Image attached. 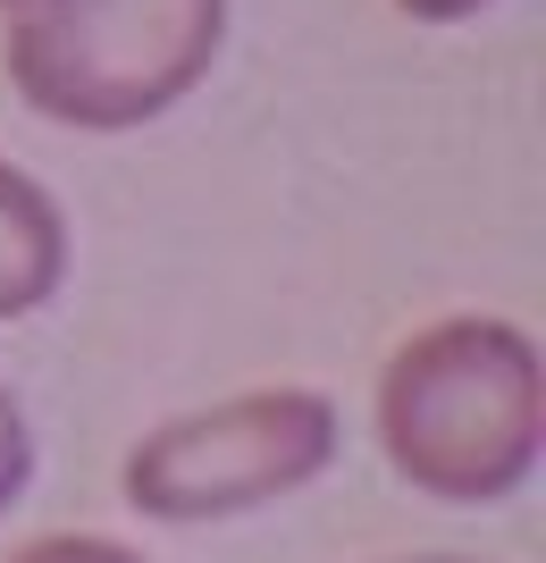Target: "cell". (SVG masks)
I'll return each instance as SVG.
<instances>
[{"label":"cell","instance_id":"obj_1","mask_svg":"<svg viewBox=\"0 0 546 563\" xmlns=\"http://www.w3.org/2000/svg\"><path fill=\"white\" fill-rule=\"evenodd\" d=\"M379 446L437 505H504L546 454V378L522 320H437L379 371Z\"/></svg>","mask_w":546,"mask_h":563},{"label":"cell","instance_id":"obj_2","mask_svg":"<svg viewBox=\"0 0 546 563\" xmlns=\"http://www.w3.org/2000/svg\"><path fill=\"white\" fill-rule=\"evenodd\" d=\"M227 0H18L9 85L34 118L76 135L152 126L219 68Z\"/></svg>","mask_w":546,"mask_h":563},{"label":"cell","instance_id":"obj_3","mask_svg":"<svg viewBox=\"0 0 546 563\" xmlns=\"http://www.w3.org/2000/svg\"><path fill=\"white\" fill-rule=\"evenodd\" d=\"M336 404L320 387H253L211 412H177L126 454V505L143 521H236L311 488L336 463Z\"/></svg>","mask_w":546,"mask_h":563},{"label":"cell","instance_id":"obj_4","mask_svg":"<svg viewBox=\"0 0 546 563\" xmlns=\"http://www.w3.org/2000/svg\"><path fill=\"white\" fill-rule=\"evenodd\" d=\"M59 278H68V219H59L43 177L0 161V320L43 311Z\"/></svg>","mask_w":546,"mask_h":563},{"label":"cell","instance_id":"obj_5","mask_svg":"<svg viewBox=\"0 0 546 563\" xmlns=\"http://www.w3.org/2000/svg\"><path fill=\"white\" fill-rule=\"evenodd\" d=\"M34 488V429H25V404L0 387V514Z\"/></svg>","mask_w":546,"mask_h":563},{"label":"cell","instance_id":"obj_6","mask_svg":"<svg viewBox=\"0 0 546 563\" xmlns=\"http://www.w3.org/2000/svg\"><path fill=\"white\" fill-rule=\"evenodd\" d=\"M18 563H143L135 547H110V539H85V530H59V539H34V547H18Z\"/></svg>","mask_w":546,"mask_h":563},{"label":"cell","instance_id":"obj_7","mask_svg":"<svg viewBox=\"0 0 546 563\" xmlns=\"http://www.w3.org/2000/svg\"><path fill=\"white\" fill-rule=\"evenodd\" d=\"M412 25H463V18H479V9H497V0H395Z\"/></svg>","mask_w":546,"mask_h":563},{"label":"cell","instance_id":"obj_8","mask_svg":"<svg viewBox=\"0 0 546 563\" xmlns=\"http://www.w3.org/2000/svg\"><path fill=\"white\" fill-rule=\"evenodd\" d=\"M395 563H479V555H395Z\"/></svg>","mask_w":546,"mask_h":563},{"label":"cell","instance_id":"obj_9","mask_svg":"<svg viewBox=\"0 0 546 563\" xmlns=\"http://www.w3.org/2000/svg\"><path fill=\"white\" fill-rule=\"evenodd\" d=\"M0 9H18V0H0Z\"/></svg>","mask_w":546,"mask_h":563}]
</instances>
